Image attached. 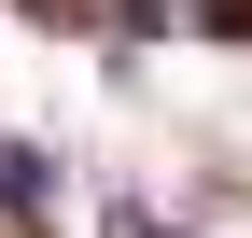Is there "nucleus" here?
<instances>
[{
  "label": "nucleus",
  "mask_w": 252,
  "mask_h": 238,
  "mask_svg": "<svg viewBox=\"0 0 252 238\" xmlns=\"http://www.w3.org/2000/svg\"><path fill=\"white\" fill-rule=\"evenodd\" d=\"M196 28H224V42H252V0H182Z\"/></svg>",
  "instance_id": "nucleus-2"
},
{
  "label": "nucleus",
  "mask_w": 252,
  "mask_h": 238,
  "mask_svg": "<svg viewBox=\"0 0 252 238\" xmlns=\"http://www.w3.org/2000/svg\"><path fill=\"white\" fill-rule=\"evenodd\" d=\"M0 210H42V154L28 140H0Z\"/></svg>",
  "instance_id": "nucleus-1"
}]
</instances>
